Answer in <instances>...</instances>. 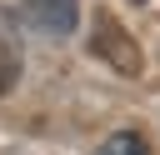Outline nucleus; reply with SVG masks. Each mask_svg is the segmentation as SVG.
Wrapping results in <instances>:
<instances>
[{
  "label": "nucleus",
  "instance_id": "f257e3e1",
  "mask_svg": "<svg viewBox=\"0 0 160 155\" xmlns=\"http://www.w3.org/2000/svg\"><path fill=\"white\" fill-rule=\"evenodd\" d=\"M90 55L105 60L115 75H140L145 70V55L140 45L130 40V30L110 15V10H95V30H90Z\"/></svg>",
  "mask_w": 160,
  "mask_h": 155
},
{
  "label": "nucleus",
  "instance_id": "f03ea898",
  "mask_svg": "<svg viewBox=\"0 0 160 155\" xmlns=\"http://www.w3.org/2000/svg\"><path fill=\"white\" fill-rule=\"evenodd\" d=\"M20 20L40 35H70L75 30V0H25Z\"/></svg>",
  "mask_w": 160,
  "mask_h": 155
},
{
  "label": "nucleus",
  "instance_id": "7ed1b4c3",
  "mask_svg": "<svg viewBox=\"0 0 160 155\" xmlns=\"http://www.w3.org/2000/svg\"><path fill=\"white\" fill-rule=\"evenodd\" d=\"M20 80V35H15V20L10 10L0 5V95Z\"/></svg>",
  "mask_w": 160,
  "mask_h": 155
},
{
  "label": "nucleus",
  "instance_id": "20e7f679",
  "mask_svg": "<svg viewBox=\"0 0 160 155\" xmlns=\"http://www.w3.org/2000/svg\"><path fill=\"white\" fill-rule=\"evenodd\" d=\"M100 155H150V145H145L140 130H115V135L100 145Z\"/></svg>",
  "mask_w": 160,
  "mask_h": 155
}]
</instances>
